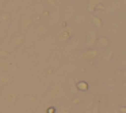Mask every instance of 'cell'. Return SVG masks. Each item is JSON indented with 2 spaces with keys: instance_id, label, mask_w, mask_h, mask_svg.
Listing matches in <instances>:
<instances>
[{
  "instance_id": "4dcf8cb0",
  "label": "cell",
  "mask_w": 126,
  "mask_h": 113,
  "mask_svg": "<svg viewBox=\"0 0 126 113\" xmlns=\"http://www.w3.org/2000/svg\"><path fill=\"white\" fill-rule=\"evenodd\" d=\"M10 56H11V53H10V51H7L6 48H1V50H0V59H8Z\"/></svg>"
},
{
  "instance_id": "d6986e66",
  "label": "cell",
  "mask_w": 126,
  "mask_h": 113,
  "mask_svg": "<svg viewBox=\"0 0 126 113\" xmlns=\"http://www.w3.org/2000/svg\"><path fill=\"white\" fill-rule=\"evenodd\" d=\"M112 56H114V48H112V47H107L106 48V53H104V55H103V62L109 63V62L112 59Z\"/></svg>"
},
{
  "instance_id": "d4e9b609",
  "label": "cell",
  "mask_w": 126,
  "mask_h": 113,
  "mask_svg": "<svg viewBox=\"0 0 126 113\" xmlns=\"http://www.w3.org/2000/svg\"><path fill=\"white\" fill-rule=\"evenodd\" d=\"M76 89L79 91H87L88 90V83L85 82V81H79V82L76 83Z\"/></svg>"
},
{
  "instance_id": "b9f144b4",
  "label": "cell",
  "mask_w": 126,
  "mask_h": 113,
  "mask_svg": "<svg viewBox=\"0 0 126 113\" xmlns=\"http://www.w3.org/2000/svg\"><path fill=\"white\" fill-rule=\"evenodd\" d=\"M1 91H3V85L0 83V94H1Z\"/></svg>"
},
{
  "instance_id": "4fadbf2b",
  "label": "cell",
  "mask_w": 126,
  "mask_h": 113,
  "mask_svg": "<svg viewBox=\"0 0 126 113\" xmlns=\"http://www.w3.org/2000/svg\"><path fill=\"white\" fill-rule=\"evenodd\" d=\"M20 31V27H19V19H15V20H11L8 26V35L11 36H15L18 35V32Z\"/></svg>"
},
{
  "instance_id": "5b68a950",
  "label": "cell",
  "mask_w": 126,
  "mask_h": 113,
  "mask_svg": "<svg viewBox=\"0 0 126 113\" xmlns=\"http://www.w3.org/2000/svg\"><path fill=\"white\" fill-rule=\"evenodd\" d=\"M75 35V30L72 27H66V28H61V31L58 32V39L63 42H69Z\"/></svg>"
},
{
  "instance_id": "484cf974",
  "label": "cell",
  "mask_w": 126,
  "mask_h": 113,
  "mask_svg": "<svg viewBox=\"0 0 126 113\" xmlns=\"http://www.w3.org/2000/svg\"><path fill=\"white\" fill-rule=\"evenodd\" d=\"M4 23H11V15L10 13H7V12H4L3 15L0 16V26H3Z\"/></svg>"
},
{
  "instance_id": "7bdbcfd3",
  "label": "cell",
  "mask_w": 126,
  "mask_h": 113,
  "mask_svg": "<svg viewBox=\"0 0 126 113\" xmlns=\"http://www.w3.org/2000/svg\"><path fill=\"white\" fill-rule=\"evenodd\" d=\"M0 7H3V0H0Z\"/></svg>"
},
{
  "instance_id": "7c38bea8",
  "label": "cell",
  "mask_w": 126,
  "mask_h": 113,
  "mask_svg": "<svg viewBox=\"0 0 126 113\" xmlns=\"http://www.w3.org/2000/svg\"><path fill=\"white\" fill-rule=\"evenodd\" d=\"M80 45H81V38L80 36H73L68 42V45H66V50H69V51L77 50V48L80 47Z\"/></svg>"
},
{
  "instance_id": "ac0fdd59",
  "label": "cell",
  "mask_w": 126,
  "mask_h": 113,
  "mask_svg": "<svg viewBox=\"0 0 126 113\" xmlns=\"http://www.w3.org/2000/svg\"><path fill=\"white\" fill-rule=\"evenodd\" d=\"M112 78H114V81H115L117 83L123 82V81L126 79V73L123 71V70H118V71L114 74V77H112Z\"/></svg>"
},
{
  "instance_id": "4316f807",
  "label": "cell",
  "mask_w": 126,
  "mask_h": 113,
  "mask_svg": "<svg viewBox=\"0 0 126 113\" xmlns=\"http://www.w3.org/2000/svg\"><path fill=\"white\" fill-rule=\"evenodd\" d=\"M91 20H92L94 26L96 27V28L100 30L102 27H103V23H102V19L99 18V16H91Z\"/></svg>"
},
{
  "instance_id": "5bb4252c",
  "label": "cell",
  "mask_w": 126,
  "mask_h": 113,
  "mask_svg": "<svg viewBox=\"0 0 126 113\" xmlns=\"http://www.w3.org/2000/svg\"><path fill=\"white\" fill-rule=\"evenodd\" d=\"M95 47L98 48V50H106L107 47H110V40H109V38H107V36H99Z\"/></svg>"
},
{
  "instance_id": "603a6c76",
  "label": "cell",
  "mask_w": 126,
  "mask_h": 113,
  "mask_svg": "<svg viewBox=\"0 0 126 113\" xmlns=\"http://www.w3.org/2000/svg\"><path fill=\"white\" fill-rule=\"evenodd\" d=\"M61 70L63 71H66V73H72V71H75L76 70V65H73V63H64L63 65V67H61Z\"/></svg>"
},
{
  "instance_id": "8992f818",
  "label": "cell",
  "mask_w": 126,
  "mask_h": 113,
  "mask_svg": "<svg viewBox=\"0 0 126 113\" xmlns=\"http://www.w3.org/2000/svg\"><path fill=\"white\" fill-rule=\"evenodd\" d=\"M64 97V89L61 85H54L49 90V98L52 100H61Z\"/></svg>"
},
{
  "instance_id": "e0dca14e",
  "label": "cell",
  "mask_w": 126,
  "mask_h": 113,
  "mask_svg": "<svg viewBox=\"0 0 126 113\" xmlns=\"http://www.w3.org/2000/svg\"><path fill=\"white\" fill-rule=\"evenodd\" d=\"M37 32H38V35H41V36H45V35L49 34V26L45 23H41L37 26Z\"/></svg>"
},
{
  "instance_id": "8fae6325",
  "label": "cell",
  "mask_w": 126,
  "mask_h": 113,
  "mask_svg": "<svg viewBox=\"0 0 126 113\" xmlns=\"http://www.w3.org/2000/svg\"><path fill=\"white\" fill-rule=\"evenodd\" d=\"M23 42H25V35H15L10 40V46H11L12 50H15V48L20 47L23 45Z\"/></svg>"
},
{
  "instance_id": "d6a6232c",
  "label": "cell",
  "mask_w": 126,
  "mask_h": 113,
  "mask_svg": "<svg viewBox=\"0 0 126 113\" xmlns=\"http://www.w3.org/2000/svg\"><path fill=\"white\" fill-rule=\"evenodd\" d=\"M35 11H37V13H38V15H42V12L45 11V5L42 4L41 1L37 3V4H35Z\"/></svg>"
},
{
  "instance_id": "1f68e13d",
  "label": "cell",
  "mask_w": 126,
  "mask_h": 113,
  "mask_svg": "<svg viewBox=\"0 0 126 113\" xmlns=\"http://www.w3.org/2000/svg\"><path fill=\"white\" fill-rule=\"evenodd\" d=\"M83 104V98L81 97H73V98L71 100V106L72 105H75V106H76V105H81Z\"/></svg>"
},
{
  "instance_id": "2e32d148",
  "label": "cell",
  "mask_w": 126,
  "mask_h": 113,
  "mask_svg": "<svg viewBox=\"0 0 126 113\" xmlns=\"http://www.w3.org/2000/svg\"><path fill=\"white\" fill-rule=\"evenodd\" d=\"M87 71H88V75H90L92 79H98V78H99V70H98V67H96V66L90 65L88 69H87Z\"/></svg>"
},
{
  "instance_id": "836d02e7",
  "label": "cell",
  "mask_w": 126,
  "mask_h": 113,
  "mask_svg": "<svg viewBox=\"0 0 126 113\" xmlns=\"http://www.w3.org/2000/svg\"><path fill=\"white\" fill-rule=\"evenodd\" d=\"M96 91H98V93H100V94H106V91H107V88L106 86H98V88H96Z\"/></svg>"
},
{
  "instance_id": "9c48e42d",
  "label": "cell",
  "mask_w": 126,
  "mask_h": 113,
  "mask_svg": "<svg viewBox=\"0 0 126 113\" xmlns=\"http://www.w3.org/2000/svg\"><path fill=\"white\" fill-rule=\"evenodd\" d=\"M80 56L83 59H85V61H94V59H96L99 56V50L98 48H88L84 53H81Z\"/></svg>"
},
{
  "instance_id": "3957f363",
  "label": "cell",
  "mask_w": 126,
  "mask_h": 113,
  "mask_svg": "<svg viewBox=\"0 0 126 113\" xmlns=\"http://www.w3.org/2000/svg\"><path fill=\"white\" fill-rule=\"evenodd\" d=\"M0 67L7 73H16L18 71V66L10 58L8 59H0Z\"/></svg>"
},
{
  "instance_id": "6da1fadb",
  "label": "cell",
  "mask_w": 126,
  "mask_h": 113,
  "mask_svg": "<svg viewBox=\"0 0 126 113\" xmlns=\"http://www.w3.org/2000/svg\"><path fill=\"white\" fill-rule=\"evenodd\" d=\"M77 15V8L75 4L72 3H66L65 7H64V11H63V16H64V20L68 22V20H72L75 19Z\"/></svg>"
},
{
  "instance_id": "9a60e30c",
  "label": "cell",
  "mask_w": 126,
  "mask_h": 113,
  "mask_svg": "<svg viewBox=\"0 0 126 113\" xmlns=\"http://www.w3.org/2000/svg\"><path fill=\"white\" fill-rule=\"evenodd\" d=\"M102 4V0H88L87 1V11L88 12H95L98 10V5Z\"/></svg>"
},
{
  "instance_id": "ffe728a7",
  "label": "cell",
  "mask_w": 126,
  "mask_h": 113,
  "mask_svg": "<svg viewBox=\"0 0 126 113\" xmlns=\"http://www.w3.org/2000/svg\"><path fill=\"white\" fill-rule=\"evenodd\" d=\"M104 86L109 89H115L118 86V83L114 81V78L112 77H106L104 78Z\"/></svg>"
},
{
  "instance_id": "83f0119b",
  "label": "cell",
  "mask_w": 126,
  "mask_h": 113,
  "mask_svg": "<svg viewBox=\"0 0 126 113\" xmlns=\"http://www.w3.org/2000/svg\"><path fill=\"white\" fill-rule=\"evenodd\" d=\"M11 82V78H10V75L7 74V73H0V83L1 85H7V83Z\"/></svg>"
},
{
  "instance_id": "f546056e",
  "label": "cell",
  "mask_w": 126,
  "mask_h": 113,
  "mask_svg": "<svg viewBox=\"0 0 126 113\" xmlns=\"http://www.w3.org/2000/svg\"><path fill=\"white\" fill-rule=\"evenodd\" d=\"M41 3L44 5H46V7H50V8L57 5V0H41Z\"/></svg>"
},
{
  "instance_id": "ab89813d",
  "label": "cell",
  "mask_w": 126,
  "mask_h": 113,
  "mask_svg": "<svg viewBox=\"0 0 126 113\" xmlns=\"http://www.w3.org/2000/svg\"><path fill=\"white\" fill-rule=\"evenodd\" d=\"M71 91H72V93H77V89H76V85H72V86H71Z\"/></svg>"
},
{
  "instance_id": "44dd1931",
  "label": "cell",
  "mask_w": 126,
  "mask_h": 113,
  "mask_svg": "<svg viewBox=\"0 0 126 113\" xmlns=\"http://www.w3.org/2000/svg\"><path fill=\"white\" fill-rule=\"evenodd\" d=\"M95 100L94 98H88L85 100V101H83V108H84V110H91L92 109V106L95 105Z\"/></svg>"
},
{
  "instance_id": "52a82bcc",
  "label": "cell",
  "mask_w": 126,
  "mask_h": 113,
  "mask_svg": "<svg viewBox=\"0 0 126 113\" xmlns=\"http://www.w3.org/2000/svg\"><path fill=\"white\" fill-rule=\"evenodd\" d=\"M33 26V19L30 18L29 15H22L19 18V27H20V30H23V31H27L30 27Z\"/></svg>"
},
{
  "instance_id": "7a4b0ae2",
  "label": "cell",
  "mask_w": 126,
  "mask_h": 113,
  "mask_svg": "<svg viewBox=\"0 0 126 113\" xmlns=\"http://www.w3.org/2000/svg\"><path fill=\"white\" fill-rule=\"evenodd\" d=\"M98 38H99V35H98V31H96V30H94V28L88 30L87 38H85V45H87V47L88 48L95 47L96 42H98Z\"/></svg>"
},
{
  "instance_id": "60d3db41",
  "label": "cell",
  "mask_w": 126,
  "mask_h": 113,
  "mask_svg": "<svg viewBox=\"0 0 126 113\" xmlns=\"http://www.w3.org/2000/svg\"><path fill=\"white\" fill-rule=\"evenodd\" d=\"M111 32H112V34H115V32H117V27L111 26Z\"/></svg>"
},
{
  "instance_id": "277c9868",
  "label": "cell",
  "mask_w": 126,
  "mask_h": 113,
  "mask_svg": "<svg viewBox=\"0 0 126 113\" xmlns=\"http://www.w3.org/2000/svg\"><path fill=\"white\" fill-rule=\"evenodd\" d=\"M38 98L34 96H29L26 97L25 100H23V108H25L26 110H34L38 108Z\"/></svg>"
},
{
  "instance_id": "ba28073f",
  "label": "cell",
  "mask_w": 126,
  "mask_h": 113,
  "mask_svg": "<svg viewBox=\"0 0 126 113\" xmlns=\"http://www.w3.org/2000/svg\"><path fill=\"white\" fill-rule=\"evenodd\" d=\"M61 18H63V12L58 10H54L50 12L49 18H47V20H49V26H56V24H58L61 22Z\"/></svg>"
},
{
  "instance_id": "f35d334b",
  "label": "cell",
  "mask_w": 126,
  "mask_h": 113,
  "mask_svg": "<svg viewBox=\"0 0 126 113\" xmlns=\"http://www.w3.org/2000/svg\"><path fill=\"white\" fill-rule=\"evenodd\" d=\"M49 15H50V12H49V11H46V10L42 12V16H44V18H49Z\"/></svg>"
},
{
  "instance_id": "7402d4cb",
  "label": "cell",
  "mask_w": 126,
  "mask_h": 113,
  "mask_svg": "<svg viewBox=\"0 0 126 113\" xmlns=\"http://www.w3.org/2000/svg\"><path fill=\"white\" fill-rule=\"evenodd\" d=\"M7 104L8 105H15V102H16V100H18V96H16V93H14V91H11V93L8 94V96H7Z\"/></svg>"
},
{
  "instance_id": "d590c367",
  "label": "cell",
  "mask_w": 126,
  "mask_h": 113,
  "mask_svg": "<svg viewBox=\"0 0 126 113\" xmlns=\"http://www.w3.org/2000/svg\"><path fill=\"white\" fill-rule=\"evenodd\" d=\"M91 113H99V102H95V105L91 109Z\"/></svg>"
},
{
  "instance_id": "cb8c5ba5",
  "label": "cell",
  "mask_w": 126,
  "mask_h": 113,
  "mask_svg": "<svg viewBox=\"0 0 126 113\" xmlns=\"http://www.w3.org/2000/svg\"><path fill=\"white\" fill-rule=\"evenodd\" d=\"M75 19H76V22L80 24V26H87L88 24V19H87L85 15H81V13H80V15H76Z\"/></svg>"
},
{
  "instance_id": "f1b7e54d",
  "label": "cell",
  "mask_w": 126,
  "mask_h": 113,
  "mask_svg": "<svg viewBox=\"0 0 126 113\" xmlns=\"http://www.w3.org/2000/svg\"><path fill=\"white\" fill-rule=\"evenodd\" d=\"M71 110H72L71 105L64 104V105H60V106H58V113H71Z\"/></svg>"
},
{
  "instance_id": "30bf717a",
  "label": "cell",
  "mask_w": 126,
  "mask_h": 113,
  "mask_svg": "<svg viewBox=\"0 0 126 113\" xmlns=\"http://www.w3.org/2000/svg\"><path fill=\"white\" fill-rule=\"evenodd\" d=\"M20 7H22V3L18 1V0H12V1H8L6 5H4V10H6L7 13H10V15H11V12L18 11Z\"/></svg>"
},
{
  "instance_id": "74e56055",
  "label": "cell",
  "mask_w": 126,
  "mask_h": 113,
  "mask_svg": "<svg viewBox=\"0 0 126 113\" xmlns=\"http://www.w3.org/2000/svg\"><path fill=\"white\" fill-rule=\"evenodd\" d=\"M60 24H61V28H66L68 27V22H65V20L60 22Z\"/></svg>"
},
{
  "instance_id": "e575fe53",
  "label": "cell",
  "mask_w": 126,
  "mask_h": 113,
  "mask_svg": "<svg viewBox=\"0 0 126 113\" xmlns=\"http://www.w3.org/2000/svg\"><path fill=\"white\" fill-rule=\"evenodd\" d=\"M121 7V3L117 1V0H114V1H111V8L112 10H117V8Z\"/></svg>"
},
{
  "instance_id": "8d00e7d4",
  "label": "cell",
  "mask_w": 126,
  "mask_h": 113,
  "mask_svg": "<svg viewBox=\"0 0 126 113\" xmlns=\"http://www.w3.org/2000/svg\"><path fill=\"white\" fill-rule=\"evenodd\" d=\"M117 112H118V113H126V106H119Z\"/></svg>"
}]
</instances>
